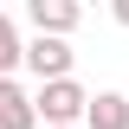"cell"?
I'll list each match as a JSON object with an SVG mask.
<instances>
[{"label": "cell", "instance_id": "cell-1", "mask_svg": "<svg viewBox=\"0 0 129 129\" xmlns=\"http://www.w3.org/2000/svg\"><path fill=\"white\" fill-rule=\"evenodd\" d=\"M84 103H90V90H84L78 78H58V84H39L32 116L45 129H84Z\"/></svg>", "mask_w": 129, "mask_h": 129}, {"label": "cell", "instance_id": "cell-2", "mask_svg": "<svg viewBox=\"0 0 129 129\" xmlns=\"http://www.w3.org/2000/svg\"><path fill=\"white\" fill-rule=\"evenodd\" d=\"M19 64H32V78H39V84H58V78H71V45L32 32V45H19Z\"/></svg>", "mask_w": 129, "mask_h": 129}, {"label": "cell", "instance_id": "cell-3", "mask_svg": "<svg viewBox=\"0 0 129 129\" xmlns=\"http://www.w3.org/2000/svg\"><path fill=\"white\" fill-rule=\"evenodd\" d=\"M26 19H32V32H39V39H64V32L84 19V7H78V0H32Z\"/></svg>", "mask_w": 129, "mask_h": 129}, {"label": "cell", "instance_id": "cell-4", "mask_svg": "<svg viewBox=\"0 0 129 129\" xmlns=\"http://www.w3.org/2000/svg\"><path fill=\"white\" fill-rule=\"evenodd\" d=\"M84 129H129V97L123 90H97L84 103Z\"/></svg>", "mask_w": 129, "mask_h": 129}, {"label": "cell", "instance_id": "cell-5", "mask_svg": "<svg viewBox=\"0 0 129 129\" xmlns=\"http://www.w3.org/2000/svg\"><path fill=\"white\" fill-rule=\"evenodd\" d=\"M0 129H39V116H32V97L19 90L13 78H0Z\"/></svg>", "mask_w": 129, "mask_h": 129}, {"label": "cell", "instance_id": "cell-6", "mask_svg": "<svg viewBox=\"0 0 129 129\" xmlns=\"http://www.w3.org/2000/svg\"><path fill=\"white\" fill-rule=\"evenodd\" d=\"M13 64H19V32H13V19L0 13V78H7Z\"/></svg>", "mask_w": 129, "mask_h": 129}, {"label": "cell", "instance_id": "cell-7", "mask_svg": "<svg viewBox=\"0 0 129 129\" xmlns=\"http://www.w3.org/2000/svg\"><path fill=\"white\" fill-rule=\"evenodd\" d=\"M116 19H123V26H129V0H116Z\"/></svg>", "mask_w": 129, "mask_h": 129}]
</instances>
